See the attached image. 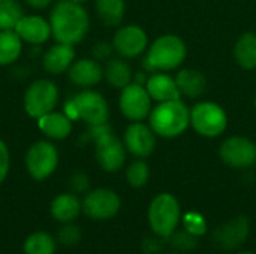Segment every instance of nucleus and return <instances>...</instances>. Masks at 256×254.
<instances>
[{
    "instance_id": "nucleus-1",
    "label": "nucleus",
    "mask_w": 256,
    "mask_h": 254,
    "mask_svg": "<svg viewBox=\"0 0 256 254\" xmlns=\"http://www.w3.org/2000/svg\"><path fill=\"white\" fill-rule=\"evenodd\" d=\"M48 21L51 24L52 39L74 46L82 42L90 30V16L87 9L74 0L56 1Z\"/></svg>"
},
{
    "instance_id": "nucleus-2",
    "label": "nucleus",
    "mask_w": 256,
    "mask_h": 254,
    "mask_svg": "<svg viewBox=\"0 0 256 254\" xmlns=\"http://www.w3.org/2000/svg\"><path fill=\"white\" fill-rule=\"evenodd\" d=\"M92 141L94 142V156L99 166L110 174L118 172L126 162V147L114 135L108 123L90 126L88 132Z\"/></svg>"
},
{
    "instance_id": "nucleus-3",
    "label": "nucleus",
    "mask_w": 256,
    "mask_h": 254,
    "mask_svg": "<svg viewBox=\"0 0 256 254\" xmlns=\"http://www.w3.org/2000/svg\"><path fill=\"white\" fill-rule=\"evenodd\" d=\"M152 130L162 138H177L190 124V111L180 100L160 102L148 115Z\"/></svg>"
},
{
    "instance_id": "nucleus-4",
    "label": "nucleus",
    "mask_w": 256,
    "mask_h": 254,
    "mask_svg": "<svg viewBox=\"0 0 256 254\" xmlns=\"http://www.w3.org/2000/svg\"><path fill=\"white\" fill-rule=\"evenodd\" d=\"M63 112L72 120H82L88 126L108 123L110 106L106 99L92 88H86L70 97L63 108Z\"/></svg>"
},
{
    "instance_id": "nucleus-5",
    "label": "nucleus",
    "mask_w": 256,
    "mask_h": 254,
    "mask_svg": "<svg viewBox=\"0 0 256 254\" xmlns=\"http://www.w3.org/2000/svg\"><path fill=\"white\" fill-rule=\"evenodd\" d=\"M186 58V45L176 34L158 37L144 58V67L150 72H166L178 67Z\"/></svg>"
},
{
    "instance_id": "nucleus-6",
    "label": "nucleus",
    "mask_w": 256,
    "mask_h": 254,
    "mask_svg": "<svg viewBox=\"0 0 256 254\" xmlns=\"http://www.w3.org/2000/svg\"><path fill=\"white\" fill-rule=\"evenodd\" d=\"M147 220L153 235L168 240L182 222V208L177 198L171 193L158 195L148 205Z\"/></svg>"
},
{
    "instance_id": "nucleus-7",
    "label": "nucleus",
    "mask_w": 256,
    "mask_h": 254,
    "mask_svg": "<svg viewBox=\"0 0 256 254\" xmlns=\"http://www.w3.org/2000/svg\"><path fill=\"white\" fill-rule=\"evenodd\" d=\"M58 100V85L48 78H39L30 82L26 88L22 96V108L30 118L38 120L42 115L56 111Z\"/></svg>"
},
{
    "instance_id": "nucleus-8",
    "label": "nucleus",
    "mask_w": 256,
    "mask_h": 254,
    "mask_svg": "<svg viewBox=\"0 0 256 254\" xmlns=\"http://www.w3.org/2000/svg\"><path fill=\"white\" fill-rule=\"evenodd\" d=\"M60 153L58 148L50 139H40L33 142L24 157V165L28 177L34 181L48 180L58 168Z\"/></svg>"
},
{
    "instance_id": "nucleus-9",
    "label": "nucleus",
    "mask_w": 256,
    "mask_h": 254,
    "mask_svg": "<svg viewBox=\"0 0 256 254\" xmlns=\"http://www.w3.org/2000/svg\"><path fill=\"white\" fill-rule=\"evenodd\" d=\"M190 124L200 135L216 138L225 132L228 117L218 103L200 102L190 109Z\"/></svg>"
},
{
    "instance_id": "nucleus-10",
    "label": "nucleus",
    "mask_w": 256,
    "mask_h": 254,
    "mask_svg": "<svg viewBox=\"0 0 256 254\" xmlns=\"http://www.w3.org/2000/svg\"><path fill=\"white\" fill-rule=\"evenodd\" d=\"M122 208L120 196L106 187L88 190L82 199V213L92 220H110L118 214Z\"/></svg>"
},
{
    "instance_id": "nucleus-11",
    "label": "nucleus",
    "mask_w": 256,
    "mask_h": 254,
    "mask_svg": "<svg viewBox=\"0 0 256 254\" xmlns=\"http://www.w3.org/2000/svg\"><path fill=\"white\" fill-rule=\"evenodd\" d=\"M118 106L122 114L130 121H142L152 112V97L146 85L130 82L122 88Z\"/></svg>"
},
{
    "instance_id": "nucleus-12",
    "label": "nucleus",
    "mask_w": 256,
    "mask_h": 254,
    "mask_svg": "<svg viewBox=\"0 0 256 254\" xmlns=\"http://www.w3.org/2000/svg\"><path fill=\"white\" fill-rule=\"evenodd\" d=\"M219 154L228 166L246 169L256 163V144L243 136H232L222 142Z\"/></svg>"
},
{
    "instance_id": "nucleus-13",
    "label": "nucleus",
    "mask_w": 256,
    "mask_h": 254,
    "mask_svg": "<svg viewBox=\"0 0 256 254\" xmlns=\"http://www.w3.org/2000/svg\"><path fill=\"white\" fill-rule=\"evenodd\" d=\"M250 235V223L246 216L234 217L213 232V241L225 252L238 250Z\"/></svg>"
},
{
    "instance_id": "nucleus-14",
    "label": "nucleus",
    "mask_w": 256,
    "mask_h": 254,
    "mask_svg": "<svg viewBox=\"0 0 256 254\" xmlns=\"http://www.w3.org/2000/svg\"><path fill=\"white\" fill-rule=\"evenodd\" d=\"M148 39L146 31L138 25L120 27L112 39L114 51L122 58H135L141 55L147 48Z\"/></svg>"
},
{
    "instance_id": "nucleus-15",
    "label": "nucleus",
    "mask_w": 256,
    "mask_h": 254,
    "mask_svg": "<svg viewBox=\"0 0 256 254\" xmlns=\"http://www.w3.org/2000/svg\"><path fill=\"white\" fill-rule=\"evenodd\" d=\"M24 43L28 45H44L52 37L50 21L38 13L24 15L14 28Z\"/></svg>"
},
{
    "instance_id": "nucleus-16",
    "label": "nucleus",
    "mask_w": 256,
    "mask_h": 254,
    "mask_svg": "<svg viewBox=\"0 0 256 254\" xmlns=\"http://www.w3.org/2000/svg\"><path fill=\"white\" fill-rule=\"evenodd\" d=\"M156 133L152 130V127L146 126L141 121H135L128 126L124 132L123 144L126 150L135 156V157H148L154 147H156Z\"/></svg>"
},
{
    "instance_id": "nucleus-17",
    "label": "nucleus",
    "mask_w": 256,
    "mask_h": 254,
    "mask_svg": "<svg viewBox=\"0 0 256 254\" xmlns=\"http://www.w3.org/2000/svg\"><path fill=\"white\" fill-rule=\"evenodd\" d=\"M68 78L75 87L93 88L104 79V67L96 58H75L68 70Z\"/></svg>"
},
{
    "instance_id": "nucleus-18",
    "label": "nucleus",
    "mask_w": 256,
    "mask_h": 254,
    "mask_svg": "<svg viewBox=\"0 0 256 254\" xmlns=\"http://www.w3.org/2000/svg\"><path fill=\"white\" fill-rule=\"evenodd\" d=\"M75 61L74 45L56 42L42 55V67L46 73L58 76L68 73L69 67Z\"/></svg>"
},
{
    "instance_id": "nucleus-19",
    "label": "nucleus",
    "mask_w": 256,
    "mask_h": 254,
    "mask_svg": "<svg viewBox=\"0 0 256 254\" xmlns=\"http://www.w3.org/2000/svg\"><path fill=\"white\" fill-rule=\"evenodd\" d=\"M38 129L50 141H63L70 136L74 129V121L58 111H51L36 120Z\"/></svg>"
},
{
    "instance_id": "nucleus-20",
    "label": "nucleus",
    "mask_w": 256,
    "mask_h": 254,
    "mask_svg": "<svg viewBox=\"0 0 256 254\" xmlns=\"http://www.w3.org/2000/svg\"><path fill=\"white\" fill-rule=\"evenodd\" d=\"M82 213V201L74 192H66L54 196L50 204V214L57 223L75 222Z\"/></svg>"
},
{
    "instance_id": "nucleus-21",
    "label": "nucleus",
    "mask_w": 256,
    "mask_h": 254,
    "mask_svg": "<svg viewBox=\"0 0 256 254\" xmlns=\"http://www.w3.org/2000/svg\"><path fill=\"white\" fill-rule=\"evenodd\" d=\"M146 88L152 99L158 102L180 99V91L176 84V78L166 73H153L146 81Z\"/></svg>"
},
{
    "instance_id": "nucleus-22",
    "label": "nucleus",
    "mask_w": 256,
    "mask_h": 254,
    "mask_svg": "<svg viewBox=\"0 0 256 254\" xmlns=\"http://www.w3.org/2000/svg\"><path fill=\"white\" fill-rule=\"evenodd\" d=\"M176 84L178 87L180 96H186L189 99L201 97L207 90L206 76L200 70H195V69L180 70L176 76Z\"/></svg>"
},
{
    "instance_id": "nucleus-23",
    "label": "nucleus",
    "mask_w": 256,
    "mask_h": 254,
    "mask_svg": "<svg viewBox=\"0 0 256 254\" xmlns=\"http://www.w3.org/2000/svg\"><path fill=\"white\" fill-rule=\"evenodd\" d=\"M24 42L15 30L0 31V66L6 67L16 63L22 54Z\"/></svg>"
},
{
    "instance_id": "nucleus-24",
    "label": "nucleus",
    "mask_w": 256,
    "mask_h": 254,
    "mask_svg": "<svg viewBox=\"0 0 256 254\" xmlns=\"http://www.w3.org/2000/svg\"><path fill=\"white\" fill-rule=\"evenodd\" d=\"M104 78L114 88H124L132 82V69L124 58H110L104 67Z\"/></svg>"
},
{
    "instance_id": "nucleus-25",
    "label": "nucleus",
    "mask_w": 256,
    "mask_h": 254,
    "mask_svg": "<svg viewBox=\"0 0 256 254\" xmlns=\"http://www.w3.org/2000/svg\"><path fill=\"white\" fill-rule=\"evenodd\" d=\"M57 240L50 232L36 231L32 232L22 243L24 254H56Z\"/></svg>"
},
{
    "instance_id": "nucleus-26",
    "label": "nucleus",
    "mask_w": 256,
    "mask_h": 254,
    "mask_svg": "<svg viewBox=\"0 0 256 254\" xmlns=\"http://www.w3.org/2000/svg\"><path fill=\"white\" fill-rule=\"evenodd\" d=\"M234 55L237 63L248 70L256 69V34L244 33L236 43Z\"/></svg>"
},
{
    "instance_id": "nucleus-27",
    "label": "nucleus",
    "mask_w": 256,
    "mask_h": 254,
    "mask_svg": "<svg viewBox=\"0 0 256 254\" xmlns=\"http://www.w3.org/2000/svg\"><path fill=\"white\" fill-rule=\"evenodd\" d=\"M98 18L108 27H116L124 16V0H94Z\"/></svg>"
},
{
    "instance_id": "nucleus-28",
    "label": "nucleus",
    "mask_w": 256,
    "mask_h": 254,
    "mask_svg": "<svg viewBox=\"0 0 256 254\" xmlns=\"http://www.w3.org/2000/svg\"><path fill=\"white\" fill-rule=\"evenodd\" d=\"M24 9L16 0L0 1V31L14 30L18 21L24 16Z\"/></svg>"
},
{
    "instance_id": "nucleus-29",
    "label": "nucleus",
    "mask_w": 256,
    "mask_h": 254,
    "mask_svg": "<svg viewBox=\"0 0 256 254\" xmlns=\"http://www.w3.org/2000/svg\"><path fill=\"white\" fill-rule=\"evenodd\" d=\"M150 180V168L144 160H135L126 169V181L132 189L144 187Z\"/></svg>"
},
{
    "instance_id": "nucleus-30",
    "label": "nucleus",
    "mask_w": 256,
    "mask_h": 254,
    "mask_svg": "<svg viewBox=\"0 0 256 254\" xmlns=\"http://www.w3.org/2000/svg\"><path fill=\"white\" fill-rule=\"evenodd\" d=\"M57 243L63 247H75L81 243L82 240V231L80 229V226L74 225V222L70 223H63L60 226V229L57 231V237H56Z\"/></svg>"
},
{
    "instance_id": "nucleus-31",
    "label": "nucleus",
    "mask_w": 256,
    "mask_h": 254,
    "mask_svg": "<svg viewBox=\"0 0 256 254\" xmlns=\"http://www.w3.org/2000/svg\"><path fill=\"white\" fill-rule=\"evenodd\" d=\"M182 223H183L184 231L190 232L192 235H195L198 238L204 237L208 231L204 216L196 211H188L184 216H182Z\"/></svg>"
},
{
    "instance_id": "nucleus-32",
    "label": "nucleus",
    "mask_w": 256,
    "mask_h": 254,
    "mask_svg": "<svg viewBox=\"0 0 256 254\" xmlns=\"http://www.w3.org/2000/svg\"><path fill=\"white\" fill-rule=\"evenodd\" d=\"M170 243H171V246L177 250V252H180V253H188V252H192V250H195L196 249V246H198V237H195V235H192L190 232H188V231H176L170 238Z\"/></svg>"
},
{
    "instance_id": "nucleus-33",
    "label": "nucleus",
    "mask_w": 256,
    "mask_h": 254,
    "mask_svg": "<svg viewBox=\"0 0 256 254\" xmlns=\"http://www.w3.org/2000/svg\"><path fill=\"white\" fill-rule=\"evenodd\" d=\"M10 171V151L4 141L0 139V184H3Z\"/></svg>"
},
{
    "instance_id": "nucleus-34",
    "label": "nucleus",
    "mask_w": 256,
    "mask_h": 254,
    "mask_svg": "<svg viewBox=\"0 0 256 254\" xmlns=\"http://www.w3.org/2000/svg\"><path fill=\"white\" fill-rule=\"evenodd\" d=\"M70 189L74 193H87L90 190V178L84 172H75L69 180Z\"/></svg>"
},
{
    "instance_id": "nucleus-35",
    "label": "nucleus",
    "mask_w": 256,
    "mask_h": 254,
    "mask_svg": "<svg viewBox=\"0 0 256 254\" xmlns=\"http://www.w3.org/2000/svg\"><path fill=\"white\" fill-rule=\"evenodd\" d=\"M114 51V46L106 43V42H99L93 46V58H96L98 61L102 60H110L111 52Z\"/></svg>"
},
{
    "instance_id": "nucleus-36",
    "label": "nucleus",
    "mask_w": 256,
    "mask_h": 254,
    "mask_svg": "<svg viewBox=\"0 0 256 254\" xmlns=\"http://www.w3.org/2000/svg\"><path fill=\"white\" fill-rule=\"evenodd\" d=\"M162 240L160 237H150V238H146L141 244L142 247V252L146 254H156L159 253L164 247H162Z\"/></svg>"
},
{
    "instance_id": "nucleus-37",
    "label": "nucleus",
    "mask_w": 256,
    "mask_h": 254,
    "mask_svg": "<svg viewBox=\"0 0 256 254\" xmlns=\"http://www.w3.org/2000/svg\"><path fill=\"white\" fill-rule=\"evenodd\" d=\"M24 1L36 10H44L54 3V0H24Z\"/></svg>"
},
{
    "instance_id": "nucleus-38",
    "label": "nucleus",
    "mask_w": 256,
    "mask_h": 254,
    "mask_svg": "<svg viewBox=\"0 0 256 254\" xmlns=\"http://www.w3.org/2000/svg\"><path fill=\"white\" fill-rule=\"evenodd\" d=\"M74 1H76V3H81V4H82V3H86V1H88V0H74Z\"/></svg>"
},
{
    "instance_id": "nucleus-39",
    "label": "nucleus",
    "mask_w": 256,
    "mask_h": 254,
    "mask_svg": "<svg viewBox=\"0 0 256 254\" xmlns=\"http://www.w3.org/2000/svg\"><path fill=\"white\" fill-rule=\"evenodd\" d=\"M238 254H256V253H254V252H242V253H238Z\"/></svg>"
},
{
    "instance_id": "nucleus-40",
    "label": "nucleus",
    "mask_w": 256,
    "mask_h": 254,
    "mask_svg": "<svg viewBox=\"0 0 256 254\" xmlns=\"http://www.w3.org/2000/svg\"><path fill=\"white\" fill-rule=\"evenodd\" d=\"M170 254H180V252H172V253H170Z\"/></svg>"
},
{
    "instance_id": "nucleus-41",
    "label": "nucleus",
    "mask_w": 256,
    "mask_h": 254,
    "mask_svg": "<svg viewBox=\"0 0 256 254\" xmlns=\"http://www.w3.org/2000/svg\"><path fill=\"white\" fill-rule=\"evenodd\" d=\"M255 108H256V97H255Z\"/></svg>"
},
{
    "instance_id": "nucleus-42",
    "label": "nucleus",
    "mask_w": 256,
    "mask_h": 254,
    "mask_svg": "<svg viewBox=\"0 0 256 254\" xmlns=\"http://www.w3.org/2000/svg\"><path fill=\"white\" fill-rule=\"evenodd\" d=\"M0 1H3V0H0Z\"/></svg>"
}]
</instances>
